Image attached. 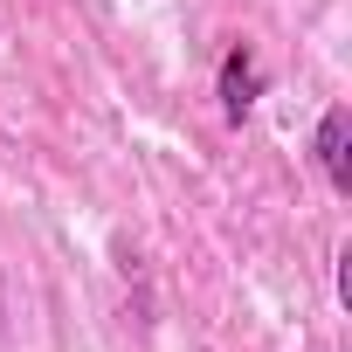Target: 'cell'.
<instances>
[{"mask_svg": "<svg viewBox=\"0 0 352 352\" xmlns=\"http://www.w3.org/2000/svg\"><path fill=\"white\" fill-rule=\"evenodd\" d=\"M256 97H263V63H256L249 42H235V49L221 56V118L242 124V118L256 111Z\"/></svg>", "mask_w": 352, "mask_h": 352, "instance_id": "cell-1", "label": "cell"}, {"mask_svg": "<svg viewBox=\"0 0 352 352\" xmlns=\"http://www.w3.org/2000/svg\"><path fill=\"white\" fill-rule=\"evenodd\" d=\"M318 166H324L331 194H352V111L345 104H331L318 118Z\"/></svg>", "mask_w": 352, "mask_h": 352, "instance_id": "cell-2", "label": "cell"}]
</instances>
